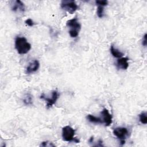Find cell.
<instances>
[{
	"label": "cell",
	"mask_w": 147,
	"mask_h": 147,
	"mask_svg": "<svg viewBox=\"0 0 147 147\" xmlns=\"http://www.w3.org/2000/svg\"><path fill=\"white\" fill-rule=\"evenodd\" d=\"M110 52L111 53V55L116 58H121L123 56V53L122 52H121V51H119L118 49H116L115 48H114V47L112 45H111L110 47Z\"/></svg>",
	"instance_id": "cell-12"
},
{
	"label": "cell",
	"mask_w": 147,
	"mask_h": 147,
	"mask_svg": "<svg viewBox=\"0 0 147 147\" xmlns=\"http://www.w3.org/2000/svg\"><path fill=\"white\" fill-rule=\"evenodd\" d=\"M129 59L127 57H121L117 60V65L119 68L122 69H126L129 67L128 63Z\"/></svg>",
	"instance_id": "cell-10"
},
{
	"label": "cell",
	"mask_w": 147,
	"mask_h": 147,
	"mask_svg": "<svg viewBox=\"0 0 147 147\" xmlns=\"http://www.w3.org/2000/svg\"><path fill=\"white\" fill-rule=\"evenodd\" d=\"M75 130L69 126H65L62 129V137L64 141L67 142L74 141L76 143L79 142V140L74 138Z\"/></svg>",
	"instance_id": "cell-2"
},
{
	"label": "cell",
	"mask_w": 147,
	"mask_h": 147,
	"mask_svg": "<svg viewBox=\"0 0 147 147\" xmlns=\"http://www.w3.org/2000/svg\"><path fill=\"white\" fill-rule=\"evenodd\" d=\"M40 67V63L37 60H34L33 62L29 63L28 66L26 68V73L29 74L36 72Z\"/></svg>",
	"instance_id": "cell-8"
},
{
	"label": "cell",
	"mask_w": 147,
	"mask_h": 147,
	"mask_svg": "<svg viewBox=\"0 0 147 147\" xmlns=\"http://www.w3.org/2000/svg\"><path fill=\"white\" fill-rule=\"evenodd\" d=\"M25 22L26 25H28L29 26H33L34 25V22L33 21V20L30 18H28L25 21Z\"/></svg>",
	"instance_id": "cell-18"
},
{
	"label": "cell",
	"mask_w": 147,
	"mask_h": 147,
	"mask_svg": "<svg viewBox=\"0 0 147 147\" xmlns=\"http://www.w3.org/2000/svg\"><path fill=\"white\" fill-rule=\"evenodd\" d=\"M61 7L70 14H73L78 9V6L74 1L63 0L60 3Z\"/></svg>",
	"instance_id": "cell-3"
},
{
	"label": "cell",
	"mask_w": 147,
	"mask_h": 147,
	"mask_svg": "<svg viewBox=\"0 0 147 147\" xmlns=\"http://www.w3.org/2000/svg\"><path fill=\"white\" fill-rule=\"evenodd\" d=\"M66 25L67 26L71 28L70 30H76L79 32L81 29V25L79 22L76 17L68 20L66 22Z\"/></svg>",
	"instance_id": "cell-6"
},
{
	"label": "cell",
	"mask_w": 147,
	"mask_h": 147,
	"mask_svg": "<svg viewBox=\"0 0 147 147\" xmlns=\"http://www.w3.org/2000/svg\"><path fill=\"white\" fill-rule=\"evenodd\" d=\"M59 97V94L57 90H53L52 93L51 98H47L44 96V94L41 95L40 98L43 99L47 102V107L48 109L51 108L56 102Z\"/></svg>",
	"instance_id": "cell-4"
},
{
	"label": "cell",
	"mask_w": 147,
	"mask_h": 147,
	"mask_svg": "<svg viewBox=\"0 0 147 147\" xmlns=\"http://www.w3.org/2000/svg\"><path fill=\"white\" fill-rule=\"evenodd\" d=\"M24 103L26 105H32V95L29 94H27L25 96L24 99H23Z\"/></svg>",
	"instance_id": "cell-13"
},
{
	"label": "cell",
	"mask_w": 147,
	"mask_h": 147,
	"mask_svg": "<svg viewBox=\"0 0 147 147\" xmlns=\"http://www.w3.org/2000/svg\"><path fill=\"white\" fill-rule=\"evenodd\" d=\"M93 140H94V137H91L90 138V139L89 140V142H92V141H93Z\"/></svg>",
	"instance_id": "cell-21"
},
{
	"label": "cell",
	"mask_w": 147,
	"mask_h": 147,
	"mask_svg": "<svg viewBox=\"0 0 147 147\" xmlns=\"http://www.w3.org/2000/svg\"><path fill=\"white\" fill-rule=\"evenodd\" d=\"M15 48L20 55L27 53L31 49V45L24 37H17L15 40Z\"/></svg>",
	"instance_id": "cell-1"
},
{
	"label": "cell",
	"mask_w": 147,
	"mask_h": 147,
	"mask_svg": "<svg viewBox=\"0 0 147 147\" xmlns=\"http://www.w3.org/2000/svg\"><path fill=\"white\" fill-rule=\"evenodd\" d=\"M69 34L71 37H76L79 35V32L76 31V30H69Z\"/></svg>",
	"instance_id": "cell-17"
},
{
	"label": "cell",
	"mask_w": 147,
	"mask_h": 147,
	"mask_svg": "<svg viewBox=\"0 0 147 147\" xmlns=\"http://www.w3.org/2000/svg\"><path fill=\"white\" fill-rule=\"evenodd\" d=\"M146 37H147V34L146 33H145L143 37V38H142V44L146 47V44H147V40H146Z\"/></svg>",
	"instance_id": "cell-19"
},
{
	"label": "cell",
	"mask_w": 147,
	"mask_h": 147,
	"mask_svg": "<svg viewBox=\"0 0 147 147\" xmlns=\"http://www.w3.org/2000/svg\"><path fill=\"white\" fill-rule=\"evenodd\" d=\"M87 119L88 120V121L94 123H103L102 119H101L99 117H95L91 114H88L87 116Z\"/></svg>",
	"instance_id": "cell-11"
},
{
	"label": "cell",
	"mask_w": 147,
	"mask_h": 147,
	"mask_svg": "<svg viewBox=\"0 0 147 147\" xmlns=\"http://www.w3.org/2000/svg\"><path fill=\"white\" fill-rule=\"evenodd\" d=\"M95 3L98 6H101L103 7L105 6H106L108 4V2L106 0H102V1L98 0L95 1Z\"/></svg>",
	"instance_id": "cell-16"
},
{
	"label": "cell",
	"mask_w": 147,
	"mask_h": 147,
	"mask_svg": "<svg viewBox=\"0 0 147 147\" xmlns=\"http://www.w3.org/2000/svg\"><path fill=\"white\" fill-rule=\"evenodd\" d=\"M101 114L102 116V121L103 123H105L106 126H109L112 123V116L109 113V110L105 108L101 111Z\"/></svg>",
	"instance_id": "cell-7"
},
{
	"label": "cell",
	"mask_w": 147,
	"mask_h": 147,
	"mask_svg": "<svg viewBox=\"0 0 147 147\" xmlns=\"http://www.w3.org/2000/svg\"><path fill=\"white\" fill-rule=\"evenodd\" d=\"M103 7L101 6H98L97 7V11H96V14L97 16H98V17L99 18H102L104 16V13H103Z\"/></svg>",
	"instance_id": "cell-15"
},
{
	"label": "cell",
	"mask_w": 147,
	"mask_h": 147,
	"mask_svg": "<svg viewBox=\"0 0 147 147\" xmlns=\"http://www.w3.org/2000/svg\"><path fill=\"white\" fill-rule=\"evenodd\" d=\"M113 133L114 136H116L120 140H125V139L128 135L129 131L126 127H118L114 129Z\"/></svg>",
	"instance_id": "cell-5"
},
{
	"label": "cell",
	"mask_w": 147,
	"mask_h": 147,
	"mask_svg": "<svg viewBox=\"0 0 147 147\" xmlns=\"http://www.w3.org/2000/svg\"><path fill=\"white\" fill-rule=\"evenodd\" d=\"M48 141H44V142H42V143L40 144V146H48Z\"/></svg>",
	"instance_id": "cell-20"
},
{
	"label": "cell",
	"mask_w": 147,
	"mask_h": 147,
	"mask_svg": "<svg viewBox=\"0 0 147 147\" xmlns=\"http://www.w3.org/2000/svg\"><path fill=\"white\" fill-rule=\"evenodd\" d=\"M139 119L141 123L146 124L147 123V116L146 112H142L139 115Z\"/></svg>",
	"instance_id": "cell-14"
},
{
	"label": "cell",
	"mask_w": 147,
	"mask_h": 147,
	"mask_svg": "<svg viewBox=\"0 0 147 147\" xmlns=\"http://www.w3.org/2000/svg\"><path fill=\"white\" fill-rule=\"evenodd\" d=\"M11 10L14 11L19 10L20 11L24 12L25 11V5L22 1L17 0L13 2V3L11 6Z\"/></svg>",
	"instance_id": "cell-9"
}]
</instances>
